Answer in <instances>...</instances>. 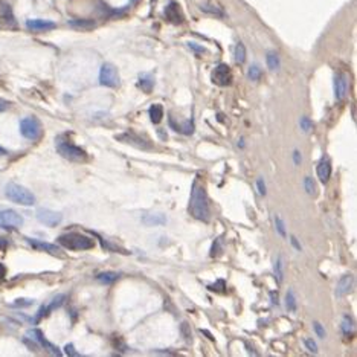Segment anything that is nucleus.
I'll use <instances>...</instances> for the list:
<instances>
[{
  "label": "nucleus",
  "mask_w": 357,
  "mask_h": 357,
  "mask_svg": "<svg viewBox=\"0 0 357 357\" xmlns=\"http://www.w3.org/2000/svg\"><path fill=\"white\" fill-rule=\"evenodd\" d=\"M188 211L195 220L205 222V223H208L211 220V208H209L206 188L198 182V179H194V182H192Z\"/></svg>",
  "instance_id": "f257e3e1"
},
{
  "label": "nucleus",
  "mask_w": 357,
  "mask_h": 357,
  "mask_svg": "<svg viewBox=\"0 0 357 357\" xmlns=\"http://www.w3.org/2000/svg\"><path fill=\"white\" fill-rule=\"evenodd\" d=\"M57 240L63 247L69 250H89L95 246V241L90 237H86L80 232H67L60 235Z\"/></svg>",
  "instance_id": "f03ea898"
},
{
  "label": "nucleus",
  "mask_w": 357,
  "mask_h": 357,
  "mask_svg": "<svg viewBox=\"0 0 357 357\" xmlns=\"http://www.w3.org/2000/svg\"><path fill=\"white\" fill-rule=\"evenodd\" d=\"M5 195L17 203V205H22V206H32L35 203V195L25 186L19 185V183H14V182H10L5 188Z\"/></svg>",
  "instance_id": "7ed1b4c3"
},
{
  "label": "nucleus",
  "mask_w": 357,
  "mask_h": 357,
  "mask_svg": "<svg viewBox=\"0 0 357 357\" xmlns=\"http://www.w3.org/2000/svg\"><path fill=\"white\" fill-rule=\"evenodd\" d=\"M20 133L28 140H38L43 136L41 122L37 118H34V116L23 118L20 121Z\"/></svg>",
  "instance_id": "20e7f679"
},
{
  "label": "nucleus",
  "mask_w": 357,
  "mask_h": 357,
  "mask_svg": "<svg viewBox=\"0 0 357 357\" xmlns=\"http://www.w3.org/2000/svg\"><path fill=\"white\" fill-rule=\"evenodd\" d=\"M57 151L64 159L72 161V162H84L87 159V153L81 147H77L69 142H58Z\"/></svg>",
  "instance_id": "39448f33"
},
{
  "label": "nucleus",
  "mask_w": 357,
  "mask_h": 357,
  "mask_svg": "<svg viewBox=\"0 0 357 357\" xmlns=\"http://www.w3.org/2000/svg\"><path fill=\"white\" fill-rule=\"evenodd\" d=\"M119 72L115 64L104 63L99 69V84L106 87H118L119 86Z\"/></svg>",
  "instance_id": "423d86ee"
},
{
  "label": "nucleus",
  "mask_w": 357,
  "mask_h": 357,
  "mask_svg": "<svg viewBox=\"0 0 357 357\" xmlns=\"http://www.w3.org/2000/svg\"><path fill=\"white\" fill-rule=\"evenodd\" d=\"M35 216H37V220L41 225L47 226V228H55L63 220V216L60 212L52 211V209H47V208H38Z\"/></svg>",
  "instance_id": "0eeeda50"
},
{
  "label": "nucleus",
  "mask_w": 357,
  "mask_h": 357,
  "mask_svg": "<svg viewBox=\"0 0 357 357\" xmlns=\"http://www.w3.org/2000/svg\"><path fill=\"white\" fill-rule=\"evenodd\" d=\"M23 225V217L13 209L0 211V228L5 229H17Z\"/></svg>",
  "instance_id": "6e6552de"
},
{
  "label": "nucleus",
  "mask_w": 357,
  "mask_h": 357,
  "mask_svg": "<svg viewBox=\"0 0 357 357\" xmlns=\"http://www.w3.org/2000/svg\"><path fill=\"white\" fill-rule=\"evenodd\" d=\"M26 337L32 339L35 343H38L40 346H43L44 349H47L50 354H54V355H61V351H60L54 343H50L49 340H46V337L43 336V333H41L40 330H37V328L29 330V331L26 333Z\"/></svg>",
  "instance_id": "1a4fd4ad"
},
{
  "label": "nucleus",
  "mask_w": 357,
  "mask_h": 357,
  "mask_svg": "<svg viewBox=\"0 0 357 357\" xmlns=\"http://www.w3.org/2000/svg\"><path fill=\"white\" fill-rule=\"evenodd\" d=\"M349 89V78L345 72H339L334 77V96L337 101H343L348 95Z\"/></svg>",
  "instance_id": "9d476101"
},
{
  "label": "nucleus",
  "mask_w": 357,
  "mask_h": 357,
  "mask_svg": "<svg viewBox=\"0 0 357 357\" xmlns=\"http://www.w3.org/2000/svg\"><path fill=\"white\" fill-rule=\"evenodd\" d=\"M232 81V74H231V67L228 64H219L214 70H212V83L217 86H229Z\"/></svg>",
  "instance_id": "9b49d317"
},
{
  "label": "nucleus",
  "mask_w": 357,
  "mask_h": 357,
  "mask_svg": "<svg viewBox=\"0 0 357 357\" xmlns=\"http://www.w3.org/2000/svg\"><path fill=\"white\" fill-rule=\"evenodd\" d=\"M64 299H66V295H58V296H55V298H54L52 301H50L49 304L43 305V307H41V309L37 312V315H35L34 321H35V322H38L40 319H43L44 316H47L50 312H54L55 309L61 307L63 302H64Z\"/></svg>",
  "instance_id": "f8f14e48"
},
{
  "label": "nucleus",
  "mask_w": 357,
  "mask_h": 357,
  "mask_svg": "<svg viewBox=\"0 0 357 357\" xmlns=\"http://www.w3.org/2000/svg\"><path fill=\"white\" fill-rule=\"evenodd\" d=\"M26 28L34 32H46V31L55 29L57 23L52 20H44V19H29L26 20Z\"/></svg>",
  "instance_id": "ddd939ff"
},
{
  "label": "nucleus",
  "mask_w": 357,
  "mask_h": 357,
  "mask_svg": "<svg viewBox=\"0 0 357 357\" xmlns=\"http://www.w3.org/2000/svg\"><path fill=\"white\" fill-rule=\"evenodd\" d=\"M118 140L124 142V144H130L136 148H140V150H151V144H148L145 139H142L140 136L134 134V133H122V134H118L116 136Z\"/></svg>",
  "instance_id": "4468645a"
},
{
  "label": "nucleus",
  "mask_w": 357,
  "mask_h": 357,
  "mask_svg": "<svg viewBox=\"0 0 357 357\" xmlns=\"http://www.w3.org/2000/svg\"><path fill=\"white\" fill-rule=\"evenodd\" d=\"M200 11L206 13V14H211L214 17H219V19H225L226 17V13H225L223 7L219 2H216V0H208V2L201 4L200 5Z\"/></svg>",
  "instance_id": "2eb2a0df"
},
{
  "label": "nucleus",
  "mask_w": 357,
  "mask_h": 357,
  "mask_svg": "<svg viewBox=\"0 0 357 357\" xmlns=\"http://www.w3.org/2000/svg\"><path fill=\"white\" fill-rule=\"evenodd\" d=\"M165 17H167V20L168 22H171V23H182L183 22V16H182V13H180V7L176 4V2H170L168 4V7L165 8Z\"/></svg>",
  "instance_id": "dca6fc26"
},
{
  "label": "nucleus",
  "mask_w": 357,
  "mask_h": 357,
  "mask_svg": "<svg viewBox=\"0 0 357 357\" xmlns=\"http://www.w3.org/2000/svg\"><path fill=\"white\" fill-rule=\"evenodd\" d=\"M352 282H354V278L351 275H343L339 281H337V285H336V296L337 298H342L345 295H348L352 289Z\"/></svg>",
  "instance_id": "f3484780"
},
{
  "label": "nucleus",
  "mask_w": 357,
  "mask_h": 357,
  "mask_svg": "<svg viewBox=\"0 0 357 357\" xmlns=\"http://www.w3.org/2000/svg\"><path fill=\"white\" fill-rule=\"evenodd\" d=\"M67 25L77 31H92L96 28V22L92 19H72L67 22Z\"/></svg>",
  "instance_id": "a211bd4d"
},
{
  "label": "nucleus",
  "mask_w": 357,
  "mask_h": 357,
  "mask_svg": "<svg viewBox=\"0 0 357 357\" xmlns=\"http://www.w3.org/2000/svg\"><path fill=\"white\" fill-rule=\"evenodd\" d=\"M26 240L37 250H46V252L52 253V255H58L61 252L60 247H57L55 244H49V243H44V241H40V240H35V238H26Z\"/></svg>",
  "instance_id": "6ab92c4d"
},
{
  "label": "nucleus",
  "mask_w": 357,
  "mask_h": 357,
  "mask_svg": "<svg viewBox=\"0 0 357 357\" xmlns=\"http://www.w3.org/2000/svg\"><path fill=\"white\" fill-rule=\"evenodd\" d=\"M142 223L148 228L151 226H164L167 225V217L164 214H145L142 217Z\"/></svg>",
  "instance_id": "aec40b11"
},
{
  "label": "nucleus",
  "mask_w": 357,
  "mask_h": 357,
  "mask_svg": "<svg viewBox=\"0 0 357 357\" xmlns=\"http://www.w3.org/2000/svg\"><path fill=\"white\" fill-rule=\"evenodd\" d=\"M316 173H318V177L322 183H327L330 176H331V165H330V161L328 159H322L318 167H316Z\"/></svg>",
  "instance_id": "412c9836"
},
{
  "label": "nucleus",
  "mask_w": 357,
  "mask_h": 357,
  "mask_svg": "<svg viewBox=\"0 0 357 357\" xmlns=\"http://www.w3.org/2000/svg\"><path fill=\"white\" fill-rule=\"evenodd\" d=\"M137 86L142 89V92L145 93H151L153 87H155V77L150 72H145V74H140L139 75V83Z\"/></svg>",
  "instance_id": "4be33fe9"
},
{
  "label": "nucleus",
  "mask_w": 357,
  "mask_h": 357,
  "mask_svg": "<svg viewBox=\"0 0 357 357\" xmlns=\"http://www.w3.org/2000/svg\"><path fill=\"white\" fill-rule=\"evenodd\" d=\"M148 115L153 124H159L164 118V107L161 104H153L148 110Z\"/></svg>",
  "instance_id": "5701e85b"
},
{
  "label": "nucleus",
  "mask_w": 357,
  "mask_h": 357,
  "mask_svg": "<svg viewBox=\"0 0 357 357\" xmlns=\"http://www.w3.org/2000/svg\"><path fill=\"white\" fill-rule=\"evenodd\" d=\"M119 278V275L116 272L107 270V272H101L96 275V281H99L101 284H112Z\"/></svg>",
  "instance_id": "b1692460"
},
{
  "label": "nucleus",
  "mask_w": 357,
  "mask_h": 357,
  "mask_svg": "<svg viewBox=\"0 0 357 357\" xmlns=\"http://www.w3.org/2000/svg\"><path fill=\"white\" fill-rule=\"evenodd\" d=\"M234 60L237 64H243L246 61V47L243 43H237L234 47Z\"/></svg>",
  "instance_id": "393cba45"
},
{
  "label": "nucleus",
  "mask_w": 357,
  "mask_h": 357,
  "mask_svg": "<svg viewBox=\"0 0 357 357\" xmlns=\"http://www.w3.org/2000/svg\"><path fill=\"white\" fill-rule=\"evenodd\" d=\"M266 61H267V67L270 70H278L279 69V57L275 50H269L266 54Z\"/></svg>",
  "instance_id": "a878e982"
},
{
  "label": "nucleus",
  "mask_w": 357,
  "mask_h": 357,
  "mask_svg": "<svg viewBox=\"0 0 357 357\" xmlns=\"http://www.w3.org/2000/svg\"><path fill=\"white\" fill-rule=\"evenodd\" d=\"M273 272H275V276H276L278 282H282V279H284V258L281 257V255H279V257L276 258V261H275Z\"/></svg>",
  "instance_id": "bb28decb"
},
{
  "label": "nucleus",
  "mask_w": 357,
  "mask_h": 357,
  "mask_svg": "<svg viewBox=\"0 0 357 357\" xmlns=\"http://www.w3.org/2000/svg\"><path fill=\"white\" fill-rule=\"evenodd\" d=\"M170 125H171L176 131H180V133H183V134H191V133L194 131V122H192V119H189V121L185 122L183 125H176V124H173V122H170Z\"/></svg>",
  "instance_id": "cd10ccee"
},
{
  "label": "nucleus",
  "mask_w": 357,
  "mask_h": 357,
  "mask_svg": "<svg viewBox=\"0 0 357 357\" xmlns=\"http://www.w3.org/2000/svg\"><path fill=\"white\" fill-rule=\"evenodd\" d=\"M285 305H287V310L289 312H296L298 309V302H296V296L293 290H289L285 295Z\"/></svg>",
  "instance_id": "c85d7f7f"
},
{
  "label": "nucleus",
  "mask_w": 357,
  "mask_h": 357,
  "mask_svg": "<svg viewBox=\"0 0 357 357\" xmlns=\"http://www.w3.org/2000/svg\"><path fill=\"white\" fill-rule=\"evenodd\" d=\"M261 75H263V70L260 69L258 64H252L247 70V78L250 81H258L261 78Z\"/></svg>",
  "instance_id": "c756f323"
},
{
  "label": "nucleus",
  "mask_w": 357,
  "mask_h": 357,
  "mask_svg": "<svg viewBox=\"0 0 357 357\" xmlns=\"http://www.w3.org/2000/svg\"><path fill=\"white\" fill-rule=\"evenodd\" d=\"M304 188H305V191H307V194L312 195V197H315V195L318 194L316 183H315V180H313L312 177H305V179H304Z\"/></svg>",
  "instance_id": "7c9ffc66"
},
{
  "label": "nucleus",
  "mask_w": 357,
  "mask_h": 357,
  "mask_svg": "<svg viewBox=\"0 0 357 357\" xmlns=\"http://www.w3.org/2000/svg\"><path fill=\"white\" fill-rule=\"evenodd\" d=\"M342 331L345 336H351L352 331H354V322L349 316H343L342 319Z\"/></svg>",
  "instance_id": "2f4dec72"
},
{
  "label": "nucleus",
  "mask_w": 357,
  "mask_h": 357,
  "mask_svg": "<svg viewBox=\"0 0 357 357\" xmlns=\"http://www.w3.org/2000/svg\"><path fill=\"white\" fill-rule=\"evenodd\" d=\"M275 228H276V232H278L282 238H287L285 223L282 222V219H281L279 216H275Z\"/></svg>",
  "instance_id": "473e14b6"
},
{
  "label": "nucleus",
  "mask_w": 357,
  "mask_h": 357,
  "mask_svg": "<svg viewBox=\"0 0 357 357\" xmlns=\"http://www.w3.org/2000/svg\"><path fill=\"white\" fill-rule=\"evenodd\" d=\"M299 125H301V130H302L304 133H310V131L313 130V122H312L310 118H307V116H302V118H301Z\"/></svg>",
  "instance_id": "72a5a7b5"
},
{
  "label": "nucleus",
  "mask_w": 357,
  "mask_h": 357,
  "mask_svg": "<svg viewBox=\"0 0 357 357\" xmlns=\"http://www.w3.org/2000/svg\"><path fill=\"white\" fill-rule=\"evenodd\" d=\"M186 44H188V47H189V49H192V50H194V52H195V54H205V52H206V49H205V47H203V46H200L198 43H194V41H188Z\"/></svg>",
  "instance_id": "f704fd0d"
},
{
  "label": "nucleus",
  "mask_w": 357,
  "mask_h": 357,
  "mask_svg": "<svg viewBox=\"0 0 357 357\" xmlns=\"http://www.w3.org/2000/svg\"><path fill=\"white\" fill-rule=\"evenodd\" d=\"M32 304H34L32 299H16V302L11 304V307H29Z\"/></svg>",
  "instance_id": "c9c22d12"
},
{
  "label": "nucleus",
  "mask_w": 357,
  "mask_h": 357,
  "mask_svg": "<svg viewBox=\"0 0 357 357\" xmlns=\"http://www.w3.org/2000/svg\"><path fill=\"white\" fill-rule=\"evenodd\" d=\"M304 345L307 346V349L310 351V352H313V354H316L318 352V345H316V342L313 340V339H304Z\"/></svg>",
  "instance_id": "e433bc0d"
},
{
  "label": "nucleus",
  "mask_w": 357,
  "mask_h": 357,
  "mask_svg": "<svg viewBox=\"0 0 357 357\" xmlns=\"http://www.w3.org/2000/svg\"><path fill=\"white\" fill-rule=\"evenodd\" d=\"M313 328H315V333L318 334V337H321V339H325V328L322 327V324L321 322H315L313 324Z\"/></svg>",
  "instance_id": "4c0bfd02"
},
{
  "label": "nucleus",
  "mask_w": 357,
  "mask_h": 357,
  "mask_svg": "<svg viewBox=\"0 0 357 357\" xmlns=\"http://www.w3.org/2000/svg\"><path fill=\"white\" fill-rule=\"evenodd\" d=\"M257 188H258V192L260 195H266V183H264V179L263 177H258L257 179Z\"/></svg>",
  "instance_id": "58836bf2"
},
{
  "label": "nucleus",
  "mask_w": 357,
  "mask_h": 357,
  "mask_svg": "<svg viewBox=\"0 0 357 357\" xmlns=\"http://www.w3.org/2000/svg\"><path fill=\"white\" fill-rule=\"evenodd\" d=\"M225 289H226V285H225V281H223V279H219L217 284L209 285V290H212V292H223Z\"/></svg>",
  "instance_id": "ea45409f"
},
{
  "label": "nucleus",
  "mask_w": 357,
  "mask_h": 357,
  "mask_svg": "<svg viewBox=\"0 0 357 357\" xmlns=\"http://www.w3.org/2000/svg\"><path fill=\"white\" fill-rule=\"evenodd\" d=\"M182 334H183V337H185L188 342H191V340H192V334H191V331H189V327H188V324H186V322H183V324H182Z\"/></svg>",
  "instance_id": "a19ab883"
},
{
  "label": "nucleus",
  "mask_w": 357,
  "mask_h": 357,
  "mask_svg": "<svg viewBox=\"0 0 357 357\" xmlns=\"http://www.w3.org/2000/svg\"><path fill=\"white\" fill-rule=\"evenodd\" d=\"M64 349H66V354H67V355H80V352H77V351H75V348H74V345H72V343L66 345V348H64Z\"/></svg>",
  "instance_id": "79ce46f5"
},
{
  "label": "nucleus",
  "mask_w": 357,
  "mask_h": 357,
  "mask_svg": "<svg viewBox=\"0 0 357 357\" xmlns=\"http://www.w3.org/2000/svg\"><path fill=\"white\" fill-rule=\"evenodd\" d=\"M293 162H295V165H299V164L302 162L301 153H299L298 150H295V151H293Z\"/></svg>",
  "instance_id": "37998d69"
},
{
  "label": "nucleus",
  "mask_w": 357,
  "mask_h": 357,
  "mask_svg": "<svg viewBox=\"0 0 357 357\" xmlns=\"http://www.w3.org/2000/svg\"><path fill=\"white\" fill-rule=\"evenodd\" d=\"M8 107H10V103H8V101H5V99H0V113L5 112Z\"/></svg>",
  "instance_id": "c03bdc74"
},
{
  "label": "nucleus",
  "mask_w": 357,
  "mask_h": 357,
  "mask_svg": "<svg viewBox=\"0 0 357 357\" xmlns=\"http://www.w3.org/2000/svg\"><path fill=\"white\" fill-rule=\"evenodd\" d=\"M290 241H292V244H293V246H295V249H296V250H299V252H301V249H302V247H301V244H299V243H298V238H296V237H295V235H292V237H290Z\"/></svg>",
  "instance_id": "a18cd8bd"
},
{
  "label": "nucleus",
  "mask_w": 357,
  "mask_h": 357,
  "mask_svg": "<svg viewBox=\"0 0 357 357\" xmlns=\"http://www.w3.org/2000/svg\"><path fill=\"white\" fill-rule=\"evenodd\" d=\"M5 275H7V267L2 263H0V279L5 278Z\"/></svg>",
  "instance_id": "49530a36"
},
{
  "label": "nucleus",
  "mask_w": 357,
  "mask_h": 357,
  "mask_svg": "<svg viewBox=\"0 0 357 357\" xmlns=\"http://www.w3.org/2000/svg\"><path fill=\"white\" fill-rule=\"evenodd\" d=\"M7 155V150L4 147H0V156H5Z\"/></svg>",
  "instance_id": "de8ad7c7"
},
{
  "label": "nucleus",
  "mask_w": 357,
  "mask_h": 357,
  "mask_svg": "<svg viewBox=\"0 0 357 357\" xmlns=\"http://www.w3.org/2000/svg\"><path fill=\"white\" fill-rule=\"evenodd\" d=\"M136 2H137V0H131V2H130V5H134Z\"/></svg>",
  "instance_id": "09e8293b"
}]
</instances>
